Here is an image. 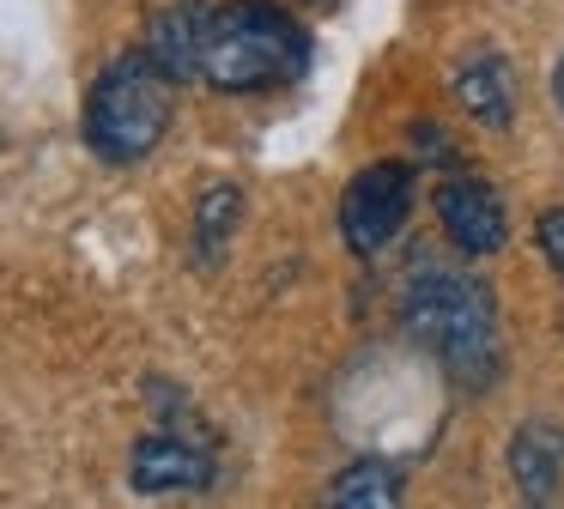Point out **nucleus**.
Masks as SVG:
<instances>
[{
	"label": "nucleus",
	"mask_w": 564,
	"mask_h": 509,
	"mask_svg": "<svg viewBox=\"0 0 564 509\" xmlns=\"http://www.w3.org/2000/svg\"><path fill=\"white\" fill-rule=\"evenodd\" d=\"M449 91H455V104L491 133H503L516 121V73H510V61H503L498 48H474V55H462Z\"/></svg>",
	"instance_id": "9"
},
{
	"label": "nucleus",
	"mask_w": 564,
	"mask_h": 509,
	"mask_svg": "<svg viewBox=\"0 0 564 509\" xmlns=\"http://www.w3.org/2000/svg\"><path fill=\"white\" fill-rule=\"evenodd\" d=\"M552 104H558V116H564V55L552 61Z\"/></svg>",
	"instance_id": "14"
},
{
	"label": "nucleus",
	"mask_w": 564,
	"mask_h": 509,
	"mask_svg": "<svg viewBox=\"0 0 564 509\" xmlns=\"http://www.w3.org/2000/svg\"><path fill=\"white\" fill-rule=\"evenodd\" d=\"M237 218H243V188L237 182H213L207 194L195 201V237H188V261L200 267V273H213V267L225 261V242H231Z\"/></svg>",
	"instance_id": "11"
},
{
	"label": "nucleus",
	"mask_w": 564,
	"mask_h": 509,
	"mask_svg": "<svg viewBox=\"0 0 564 509\" xmlns=\"http://www.w3.org/2000/svg\"><path fill=\"white\" fill-rule=\"evenodd\" d=\"M316 7H340V0H316Z\"/></svg>",
	"instance_id": "15"
},
{
	"label": "nucleus",
	"mask_w": 564,
	"mask_h": 509,
	"mask_svg": "<svg viewBox=\"0 0 564 509\" xmlns=\"http://www.w3.org/2000/svg\"><path fill=\"white\" fill-rule=\"evenodd\" d=\"M207 31H213V7H207V0H171V7H159V12L147 19L140 48H147V55L159 61V67L171 73L176 85H188V79H200Z\"/></svg>",
	"instance_id": "7"
},
{
	"label": "nucleus",
	"mask_w": 564,
	"mask_h": 509,
	"mask_svg": "<svg viewBox=\"0 0 564 509\" xmlns=\"http://www.w3.org/2000/svg\"><path fill=\"white\" fill-rule=\"evenodd\" d=\"M413 145H425V152H419L425 164H449L455 158V145L437 133V121H413Z\"/></svg>",
	"instance_id": "13"
},
{
	"label": "nucleus",
	"mask_w": 564,
	"mask_h": 509,
	"mask_svg": "<svg viewBox=\"0 0 564 509\" xmlns=\"http://www.w3.org/2000/svg\"><path fill=\"white\" fill-rule=\"evenodd\" d=\"M431 213H437L449 249L474 254V261H479V254H498L503 237H510V218H503L498 188H491L486 176H474V170L443 176L437 188H431Z\"/></svg>",
	"instance_id": "6"
},
{
	"label": "nucleus",
	"mask_w": 564,
	"mask_h": 509,
	"mask_svg": "<svg viewBox=\"0 0 564 509\" xmlns=\"http://www.w3.org/2000/svg\"><path fill=\"white\" fill-rule=\"evenodd\" d=\"M171 116H176V79L147 48H128L86 91V145L104 164H140L171 133Z\"/></svg>",
	"instance_id": "3"
},
{
	"label": "nucleus",
	"mask_w": 564,
	"mask_h": 509,
	"mask_svg": "<svg viewBox=\"0 0 564 509\" xmlns=\"http://www.w3.org/2000/svg\"><path fill=\"white\" fill-rule=\"evenodd\" d=\"M401 334L413 339V346H425L431 358L443 364V376H449L455 388H467V394H486L503 370L491 291L467 273H449V267H425V273L406 279Z\"/></svg>",
	"instance_id": "1"
},
{
	"label": "nucleus",
	"mask_w": 564,
	"mask_h": 509,
	"mask_svg": "<svg viewBox=\"0 0 564 509\" xmlns=\"http://www.w3.org/2000/svg\"><path fill=\"white\" fill-rule=\"evenodd\" d=\"M128 485L140 497H207L219 485V448L207 431L159 424L128 448Z\"/></svg>",
	"instance_id": "4"
},
{
	"label": "nucleus",
	"mask_w": 564,
	"mask_h": 509,
	"mask_svg": "<svg viewBox=\"0 0 564 509\" xmlns=\"http://www.w3.org/2000/svg\"><path fill=\"white\" fill-rule=\"evenodd\" d=\"M510 479L528 509H546L564 485V431L546 419H528L510 431Z\"/></svg>",
	"instance_id": "8"
},
{
	"label": "nucleus",
	"mask_w": 564,
	"mask_h": 509,
	"mask_svg": "<svg viewBox=\"0 0 564 509\" xmlns=\"http://www.w3.org/2000/svg\"><path fill=\"white\" fill-rule=\"evenodd\" d=\"M534 242H540V254H546V267L564 279V206H546V213L534 218Z\"/></svg>",
	"instance_id": "12"
},
{
	"label": "nucleus",
	"mask_w": 564,
	"mask_h": 509,
	"mask_svg": "<svg viewBox=\"0 0 564 509\" xmlns=\"http://www.w3.org/2000/svg\"><path fill=\"white\" fill-rule=\"evenodd\" d=\"M406 213H413V170L401 158H377L365 164L340 194V237L352 254H377L401 237Z\"/></svg>",
	"instance_id": "5"
},
{
	"label": "nucleus",
	"mask_w": 564,
	"mask_h": 509,
	"mask_svg": "<svg viewBox=\"0 0 564 509\" xmlns=\"http://www.w3.org/2000/svg\"><path fill=\"white\" fill-rule=\"evenodd\" d=\"M406 497V479L394 461L382 455H358L352 467H340L328 479V491H322V503L328 509H394Z\"/></svg>",
	"instance_id": "10"
},
{
	"label": "nucleus",
	"mask_w": 564,
	"mask_h": 509,
	"mask_svg": "<svg viewBox=\"0 0 564 509\" xmlns=\"http://www.w3.org/2000/svg\"><path fill=\"white\" fill-rule=\"evenodd\" d=\"M310 73V31L273 0H219L200 79L225 97L285 91Z\"/></svg>",
	"instance_id": "2"
}]
</instances>
